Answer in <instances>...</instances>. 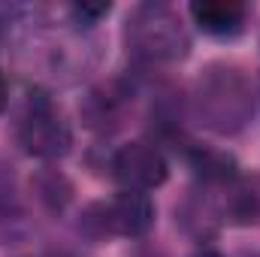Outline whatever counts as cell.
<instances>
[{
    "mask_svg": "<svg viewBox=\"0 0 260 257\" xmlns=\"http://www.w3.org/2000/svg\"><path fill=\"white\" fill-rule=\"evenodd\" d=\"M6 106V79H3V73H0V109Z\"/></svg>",
    "mask_w": 260,
    "mask_h": 257,
    "instance_id": "obj_9",
    "label": "cell"
},
{
    "mask_svg": "<svg viewBox=\"0 0 260 257\" xmlns=\"http://www.w3.org/2000/svg\"><path fill=\"white\" fill-rule=\"evenodd\" d=\"M154 224V203L148 194L121 191L115 194L106 206H100V227L115 236H145Z\"/></svg>",
    "mask_w": 260,
    "mask_h": 257,
    "instance_id": "obj_5",
    "label": "cell"
},
{
    "mask_svg": "<svg viewBox=\"0 0 260 257\" xmlns=\"http://www.w3.org/2000/svg\"><path fill=\"white\" fill-rule=\"evenodd\" d=\"M15 136H18V145L27 154L43 157V160L64 157L67 151H70V145H73L70 124L64 121V115L55 109V103L49 97H43V94L34 97L27 103V109L21 112Z\"/></svg>",
    "mask_w": 260,
    "mask_h": 257,
    "instance_id": "obj_3",
    "label": "cell"
},
{
    "mask_svg": "<svg viewBox=\"0 0 260 257\" xmlns=\"http://www.w3.org/2000/svg\"><path fill=\"white\" fill-rule=\"evenodd\" d=\"M191 15L200 30L212 37H233L242 30L248 6L239 0H197L191 3Z\"/></svg>",
    "mask_w": 260,
    "mask_h": 257,
    "instance_id": "obj_6",
    "label": "cell"
},
{
    "mask_svg": "<svg viewBox=\"0 0 260 257\" xmlns=\"http://www.w3.org/2000/svg\"><path fill=\"white\" fill-rule=\"evenodd\" d=\"M254 100L236 67H209L197 82V115L215 133H236L251 118Z\"/></svg>",
    "mask_w": 260,
    "mask_h": 257,
    "instance_id": "obj_2",
    "label": "cell"
},
{
    "mask_svg": "<svg viewBox=\"0 0 260 257\" xmlns=\"http://www.w3.org/2000/svg\"><path fill=\"white\" fill-rule=\"evenodd\" d=\"M194 167L206 182H215V185H230V182L236 179V164H233V157H227V154H221V151H203V148H197L194 151Z\"/></svg>",
    "mask_w": 260,
    "mask_h": 257,
    "instance_id": "obj_7",
    "label": "cell"
},
{
    "mask_svg": "<svg viewBox=\"0 0 260 257\" xmlns=\"http://www.w3.org/2000/svg\"><path fill=\"white\" fill-rule=\"evenodd\" d=\"M109 167H112L115 182L124 191H139V194L151 191V188H160L167 182V173H170L160 148L151 145V142H142V139L121 145L112 154Z\"/></svg>",
    "mask_w": 260,
    "mask_h": 257,
    "instance_id": "obj_4",
    "label": "cell"
},
{
    "mask_svg": "<svg viewBox=\"0 0 260 257\" xmlns=\"http://www.w3.org/2000/svg\"><path fill=\"white\" fill-rule=\"evenodd\" d=\"M73 12L79 15V18H100V15H106L109 12V3H97V6H91V3H82V6H73Z\"/></svg>",
    "mask_w": 260,
    "mask_h": 257,
    "instance_id": "obj_8",
    "label": "cell"
},
{
    "mask_svg": "<svg viewBox=\"0 0 260 257\" xmlns=\"http://www.w3.org/2000/svg\"><path fill=\"white\" fill-rule=\"evenodd\" d=\"M197 257H221V254H218V251H200Z\"/></svg>",
    "mask_w": 260,
    "mask_h": 257,
    "instance_id": "obj_10",
    "label": "cell"
},
{
    "mask_svg": "<svg viewBox=\"0 0 260 257\" xmlns=\"http://www.w3.org/2000/svg\"><path fill=\"white\" fill-rule=\"evenodd\" d=\"M127 52L142 64H170L188 55V30L176 9L164 3H142L124 24Z\"/></svg>",
    "mask_w": 260,
    "mask_h": 257,
    "instance_id": "obj_1",
    "label": "cell"
}]
</instances>
